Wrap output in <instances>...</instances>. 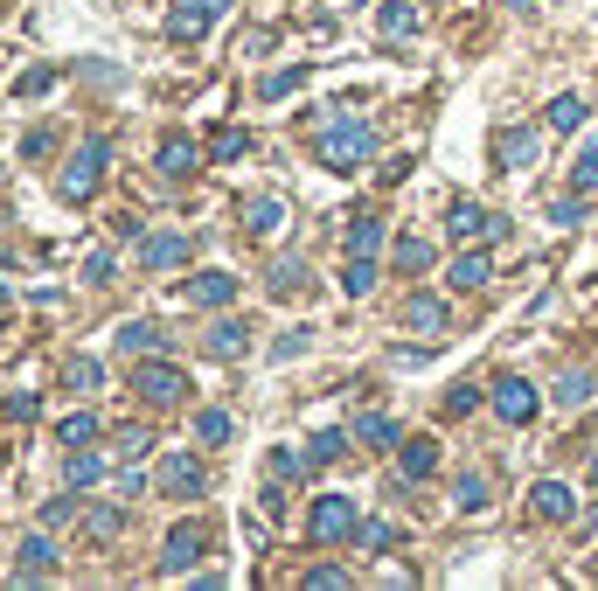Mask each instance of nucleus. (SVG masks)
<instances>
[{"mask_svg": "<svg viewBox=\"0 0 598 591\" xmlns=\"http://www.w3.org/2000/svg\"><path fill=\"white\" fill-rule=\"evenodd\" d=\"M369 153H376V133H369L362 119H320V167L355 174Z\"/></svg>", "mask_w": 598, "mask_h": 591, "instance_id": "nucleus-1", "label": "nucleus"}, {"mask_svg": "<svg viewBox=\"0 0 598 591\" xmlns=\"http://www.w3.org/2000/svg\"><path fill=\"white\" fill-rule=\"evenodd\" d=\"M105 153H112L105 140H84L77 160L56 174V195H63V202H91V195H98V174H105Z\"/></svg>", "mask_w": 598, "mask_h": 591, "instance_id": "nucleus-2", "label": "nucleus"}, {"mask_svg": "<svg viewBox=\"0 0 598 591\" xmlns=\"http://www.w3.org/2000/svg\"><path fill=\"white\" fill-rule=\"evenodd\" d=\"M306 529H313V543H348V536H355L362 522H355V501H348V494H320V501H313V522H306Z\"/></svg>", "mask_w": 598, "mask_h": 591, "instance_id": "nucleus-3", "label": "nucleus"}, {"mask_svg": "<svg viewBox=\"0 0 598 591\" xmlns=\"http://www.w3.org/2000/svg\"><path fill=\"white\" fill-rule=\"evenodd\" d=\"M133 390H140L147 404H181L188 376H181L174 362H160V355H147V362H133Z\"/></svg>", "mask_w": 598, "mask_h": 591, "instance_id": "nucleus-4", "label": "nucleus"}, {"mask_svg": "<svg viewBox=\"0 0 598 591\" xmlns=\"http://www.w3.org/2000/svg\"><path fill=\"white\" fill-rule=\"evenodd\" d=\"M487 404H494V418H501V425H529V418H536V390H529L522 376H494Z\"/></svg>", "mask_w": 598, "mask_h": 591, "instance_id": "nucleus-5", "label": "nucleus"}, {"mask_svg": "<svg viewBox=\"0 0 598 591\" xmlns=\"http://www.w3.org/2000/svg\"><path fill=\"white\" fill-rule=\"evenodd\" d=\"M209 550V536L195 529V522H181V529H167V550H160V578H181L195 557Z\"/></svg>", "mask_w": 598, "mask_h": 591, "instance_id": "nucleus-6", "label": "nucleus"}, {"mask_svg": "<svg viewBox=\"0 0 598 591\" xmlns=\"http://www.w3.org/2000/svg\"><path fill=\"white\" fill-rule=\"evenodd\" d=\"M230 0H174V14H167V35L174 42H202V28L223 14Z\"/></svg>", "mask_w": 598, "mask_h": 591, "instance_id": "nucleus-7", "label": "nucleus"}, {"mask_svg": "<svg viewBox=\"0 0 598 591\" xmlns=\"http://www.w3.org/2000/svg\"><path fill=\"white\" fill-rule=\"evenodd\" d=\"M202 355H209V362H244V355H251V327H244V320H216V327L202 334Z\"/></svg>", "mask_w": 598, "mask_h": 591, "instance_id": "nucleus-8", "label": "nucleus"}, {"mask_svg": "<svg viewBox=\"0 0 598 591\" xmlns=\"http://www.w3.org/2000/svg\"><path fill=\"white\" fill-rule=\"evenodd\" d=\"M446 230L459 237V244H487V237H501L508 223H501L494 209H480V202H459V209H452V223H446Z\"/></svg>", "mask_w": 598, "mask_h": 591, "instance_id": "nucleus-9", "label": "nucleus"}, {"mask_svg": "<svg viewBox=\"0 0 598 591\" xmlns=\"http://www.w3.org/2000/svg\"><path fill=\"white\" fill-rule=\"evenodd\" d=\"M181 258H188V230H153V237H140V265L147 272H167Z\"/></svg>", "mask_w": 598, "mask_h": 591, "instance_id": "nucleus-10", "label": "nucleus"}, {"mask_svg": "<svg viewBox=\"0 0 598 591\" xmlns=\"http://www.w3.org/2000/svg\"><path fill=\"white\" fill-rule=\"evenodd\" d=\"M237 223H244L251 237H279V230H286V202H279V195H251V202L237 209Z\"/></svg>", "mask_w": 598, "mask_h": 591, "instance_id": "nucleus-11", "label": "nucleus"}, {"mask_svg": "<svg viewBox=\"0 0 598 591\" xmlns=\"http://www.w3.org/2000/svg\"><path fill=\"white\" fill-rule=\"evenodd\" d=\"M181 299H188V306H202V313H216V306H230V299H237V279H230V272H195Z\"/></svg>", "mask_w": 598, "mask_h": 591, "instance_id": "nucleus-12", "label": "nucleus"}, {"mask_svg": "<svg viewBox=\"0 0 598 591\" xmlns=\"http://www.w3.org/2000/svg\"><path fill=\"white\" fill-rule=\"evenodd\" d=\"M487 279H494V265H487V251H459V258L446 265V286H452V293H480Z\"/></svg>", "mask_w": 598, "mask_h": 591, "instance_id": "nucleus-13", "label": "nucleus"}, {"mask_svg": "<svg viewBox=\"0 0 598 591\" xmlns=\"http://www.w3.org/2000/svg\"><path fill=\"white\" fill-rule=\"evenodd\" d=\"M404 327H411V334H446V299L439 293H411L404 299Z\"/></svg>", "mask_w": 598, "mask_h": 591, "instance_id": "nucleus-14", "label": "nucleus"}, {"mask_svg": "<svg viewBox=\"0 0 598 591\" xmlns=\"http://www.w3.org/2000/svg\"><path fill=\"white\" fill-rule=\"evenodd\" d=\"M195 167H202V147H195V140H181V133L160 140V174H167V181H188Z\"/></svg>", "mask_w": 598, "mask_h": 591, "instance_id": "nucleus-15", "label": "nucleus"}, {"mask_svg": "<svg viewBox=\"0 0 598 591\" xmlns=\"http://www.w3.org/2000/svg\"><path fill=\"white\" fill-rule=\"evenodd\" d=\"M529 508H536L543 522H571V515H578V501H571V487H564V480H536Z\"/></svg>", "mask_w": 598, "mask_h": 591, "instance_id": "nucleus-16", "label": "nucleus"}, {"mask_svg": "<svg viewBox=\"0 0 598 591\" xmlns=\"http://www.w3.org/2000/svg\"><path fill=\"white\" fill-rule=\"evenodd\" d=\"M112 341H119V355H160V348H167V334H160L153 320H119Z\"/></svg>", "mask_w": 598, "mask_h": 591, "instance_id": "nucleus-17", "label": "nucleus"}, {"mask_svg": "<svg viewBox=\"0 0 598 591\" xmlns=\"http://www.w3.org/2000/svg\"><path fill=\"white\" fill-rule=\"evenodd\" d=\"M494 160H501V167H529V160H536V133H529V126H501V133H494Z\"/></svg>", "mask_w": 598, "mask_h": 591, "instance_id": "nucleus-18", "label": "nucleus"}, {"mask_svg": "<svg viewBox=\"0 0 598 591\" xmlns=\"http://www.w3.org/2000/svg\"><path fill=\"white\" fill-rule=\"evenodd\" d=\"M202 487H209V473H202L195 459H167V466H160V494H188V501H195Z\"/></svg>", "mask_w": 598, "mask_h": 591, "instance_id": "nucleus-19", "label": "nucleus"}, {"mask_svg": "<svg viewBox=\"0 0 598 591\" xmlns=\"http://www.w3.org/2000/svg\"><path fill=\"white\" fill-rule=\"evenodd\" d=\"M49 571H56V550H49L42 536H28V543L14 550V578H28V585H35V578H49Z\"/></svg>", "mask_w": 598, "mask_h": 591, "instance_id": "nucleus-20", "label": "nucleus"}, {"mask_svg": "<svg viewBox=\"0 0 598 591\" xmlns=\"http://www.w3.org/2000/svg\"><path fill=\"white\" fill-rule=\"evenodd\" d=\"M265 293H272V299L306 293V258H272V272H265Z\"/></svg>", "mask_w": 598, "mask_h": 591, "instance_id": "nucleus-21", "label": "nucleus"}, {"mask_svg": "<svg viewBox=\"0 0 598 591\" xmlns=\"http://www.w3.org/2000/svg\"><path fill=\"white\" fill-rule=\"evenodd\" d=\"M592 390H598V383H592V369H564L550 397H557L564 411H585V404H592Z\"/></svg>", "mask_w": 598, "mask_h": 591, "instance_id": "nucleus-22", "label": "nucleus"}, {"mask_svg": "<svg viewBox=\"0 0 598 591\" xmlns=\"http://www.w3.org/2000/svg\"><path fill=\"white\" fill-rule=\"evenodd\" d=\"M585 119H592V105H585V98H578V91H564V98H557V105H550V119H543V126H550V133H578V126H585Z\"/></svg>", "mask_w": 598, "mask_h": 591, "instance_id": "nucleus-23", "label": "nucleus"}, {"mask_svg": "<svg viewBox=\"0 0 598 591\" xmlns=\"http://www.w3.org/2000/svg\"><path fill=\"white\" fill-rule=\"evenodd\" d=\"M452 501H459V515H487L494 501H487V473H459L452 480Z\"/></svg>", "mask_w": 598, "mask_h": 591, "instance_id": "nucleus-24", "label": "nucleus"}, {"mask_svg": "<svg viewBox=\"0 0 598 591\" xmlns=\"http://www.w3.org/2000/svg\"><path fill=\"white\" fill-rule=\"evenodd\" d=\"M341 293H348V299H369V293H376V265H369L362 251H348V265H341Z\"/></svg>", "mask_w": 598, "mask_h": 591, "instance_id": "nucleus-25", "label": "nucleus"}, {"mask_svg": "<svg viewBox=\"0 0 598 591\" xmlns=\"http://www.w3.org/2000/svg\"><path fill=\"white\" fill-rule=\"evenodd\" d=\"M397 466H404L411 480H425V473L439 466V445H432V439H404V445H397Z\"/></svg>", "mask_w": 598, "mask_h": 591, "instance_id": "nucleus-26", "label": "nucleus"}, {"mask_svg": "<svg viewBox=\"0 0 598 591\" xmlns=\"http://www.w3.org/2000/svg\"><path fill=\"white\" fill-rule=\"evenodd\" d=\"M390 258H397V272H404V279L432 272V244H425V237H397V251H390Z\"/></svg>", "mask_w": 598, "mask_h": 591, "instance_id": "nucleus-27", "label": "nucleus"}, {"mask_svg": "<svg viewBox=\"0 0 598 591\" xmlns=\"http://www.w3.org/2000/svg\"><path fill=\"white\" fill-rule=\"evenodd\" d=\"M355 445H376L383 452V445H404V432H397V418L376 411V418H355Z\"/></svg>", "mask_w": 598, "mask_h": 591, "instance_id": "nucleus-28", "label": "nucleus"}, {"mask_svg": "<svg viewBox=\"0 0 598 591\" xmlns=\"http://www.w3.org/2000/svg\"><path fill=\"white\" fill-rule=\"evenodd\" d=\"M376 21H383V42H404V35L418 28V14H411V0H383V14H376Z\"/></svg>", "mask_w": 598, "mask_h": 591, "instance_id": "nucleus-29", "label": "nucleus"}, {"mask_svg": "<svg viewBox=\"0 0 598 591\" xmlns=\"http://www.w3.org/2000/svg\"><path fill=\"white\" fill-rule=\"evenodd\" d=\"M56 439H63L70 452H77V445H91V439H98V418H91V411H70V418L56 425Z\"/></svg>", "mask_w": 598, "mask_h": 591, "instance_id": "nucleus-30", "label": "nucleus"}, {"mask_svg": "<svg viewBox=\"0 0 598 591\" xmlns=\"http://www.w3.org/2000/svg\"><path fill=\"white\" fill-rule=\"evenodd\" d=\"M98 473H105V459H98V452H84V445H77V452H70V466H63V480H70V487H91Z\"/></svg>", "mask_w": 598, "mask_h": 591, "instance_id": "nucleus-31", "label": "nucleus"}, {"mask_svg": "<svg viewBox=\"0 0 598 591\" xmlns=\"http://www.w3.org/2000/svg\"><path fill=\"white\" fill-rule=\"evenodd\" d=\"M209 153H216V160H244V153H251V133H244V126H223V133L209 140Z\"/></svg>", "mask_w": 598, "mask_h": 591, "instance_id": "nucleus-32", "label": "nucleus"}, {"mask_svg": "<svg viewBox=\"0 0 598 591\" xmlns=\"http://www.w3.org/2000/svg\"><path fill=\"white\" fill-rule=\"evenodd\" d=\"M376 244H383V223H376V216H355V223H348V251H362V258H369Z\"/></svg>", "mask_w": 598, "mask_h": 591, "instance_id": "nucleus-33", "label": "nucleus"}, {"mask_svg": "<svg viewBox=\"0 0 598 591\" xmlns=\"http://www.w3.org/2000/svg\"><path fill=\"white\" fill-rule=\"evenodd\" d=\"M299 77H306V70H272V77L258 84V98H272V105H279V98H293V91H299Z\"/></svg>", "mask_w": 598, "mask_h": 591, "instance_id": "nucleus-34", "label": "nucleus"}, {"mask_svg": "<svg viewBox=\"0 0 598 591\" xmlns=\"http://www.w3.org/2000/svg\"><path fill=\"white\" fill-rule=\"evenodd\" d=\"M299 585H306V591H341V585H348V571H341V564H313Z\"/></svg>", "mask_w": 598, "mask_h": 591, "instance_id": "nucleus-35", "label": "nucleus"}, {"mask_svg": "<svg viewBox=\"0 0 598 591\" xmlns=\"http://www.w3.org/2000/svg\"><path fill=\"white\" fill-rule=\"evenodd\" d=\"M571 181H578L585 195L598 188V140H585V153H578V167H571Z\"/></svg>", "mask_w": 598, "mask_h": 591, "instance_id": "nucleus-36", "label": "nucleus"}, {"mask_svg": "<svg viewBox=\"0 0 598 591\" xmlns=\"http://www.w3.org/2000/svg\"><path fill=\"white\" fill-rule=\"evenodd\" d=\"M195 439H202V445H223V439H230V418H223V411H202V418H195Z\"/></svg>", "mask_w": 598, "mask_h": 591, "instance_id": "nucleus-37", "label": "nucleus"}, {"mask_svg": "<svg viewBox=\"0 0 598 591\" xmlns=\"http://www.w3.org/2000/svg\"><path fill=\"white\" fill-rule=\"evenodd\" d=\"M84 522H91V536H119L126 529V508H91Z\"/></svg>", "mask_w": 598, "mask_h": 591, "instance_id": "nucleus-38", "label": "nucleus"}, {"mask_svg": "<svg viewBox=\"0 0 598 591\" xmlns=\"http://www.w3.org/2000/svg\"><path fill=\"white\" fill-rule=\"evenodd\" d=\"M355 543H362V550H390V543H397V529H390V522H362V529H355Z\"/></svg>", "mask_w": 598, "mask_h": 591, "instance_id": "nucleus-39", "label": "nucleus"}, {"mask_svg": "<svg viewBox=\"0 0 598 591\" xmlns=\"http://www.w3.org/2000/svg\"><path fill=\"white\" fill-rule=\"evenodd\" d=\"M119 452H126V459H147V452H153V432H147V425H126V432H119Z\"/></svg>", "mask_w": 598, "mask_h": 591, "instance_id": "nucleus-40", "label": "nucleus"}, {"mask_svg": "<svg viewBox=\"0 0 598 591\" xmlns=\"http://www.w3.org/2000/svg\"><path fill=\"white\" fill-rule=\"evenodd\" d=\"M466 411H480V390H473V383H452V397H446V418H466Z\"/></svg>", "mask_w": 598, "mask_h": 591, "instance_id": "nucleus-41", "label": "nucleus"}, {"mask_svg": "<svg viewBox=\"0 0 598 591\" xmlns=\"http://www.w3.org/2000/svg\"><path fill=\"white\" fill-rule=\"evenodd\" d=\"M306 466H313V459H299V452H286V445L272 452V480H299Z\"/></svg>", "mask_w": 598, "mask_h": 591, "instance_id": "nucleus-42", "label": "nucleus"}, {"mask_svg": "<svg viewBox=\"0 0 598 591\" xmlns=\"http://www.w3.org/2000/svg\"><path fill=\"white\" fill-rule=\"evenodd\" d=\"M341 445H348L341 432H320V439L306 445V459H313V466H327V459H341Z\"/></svg>", "mask_w": 598, "mask_h": 591, "instance_id": "nucleus-43", "label": "nucleus"}, {"mask_svg": "<svg viewBox=\"0 0 598 591\" xmlns=\"http://www.w3.org/2000/svg\"><path fill=\"white\" fill-rule=\"evenodd\" d=\"M585 216H592V209H585V195H578V202H550V223H564V230H578Z\"/></svg>", "mask_w": 598, "mask_h": 591, "instance_id": "nucleus-44", "label": "nucleus"}, {"mask_svg": "<svg viewBox=\"0 0 598 591\" xmlns=\"http://www.w3.org/2000/svg\"><path fill=\"white\" fill-rule=\"evenodd\" d=\"M105 279H112V251H91L84 258V286H105Z\"/></svg>", "mask_w": 598, "mask_h": 591, "instance_id": "nucleus-45", "label": "nucleus"}, {"mask_svg": "<svg viewBox=\"0 0 598 591\" xmlns=\"http://www.w3.org/2000/svg\"><path fill=\"white\" fill-rule=\"evenodd\" d=\"M70 390H98V362H91V355L70 362Z\"/></svg>", "mask_w": 598, "mask_h": 591, "instance_id": "nucleus-46", "label": "nucleus"}, {"mask_svg": "<svg viewBox=\"0 0 598 591\" xmlns=\"http://www.w3.org/2000/svg\"><path fill=\"white\" fill-rule=\"evenodd\" d=\"M49 84H56V77H49V70H28V77H14V91H21V98H42V91H49Z\"/></svg>", "mask_w": 598, "mask_h": 591, "instance_id": "nucleus-47", "label": "nucleus"}, {"mask_svg": "<svg viewBox=\"0 0 598 591\" xmlns=\"http://www.w3.org/2000/svg\"><path fill=\"white\" fill-rule=\"evenodd\" d=\"M35 411H42L35 390H14V397H7V418H35Z\"/></svg>", "mask_w": 598, "mask_h": 591, "instance_id": "nucleus-48", "label": "nucleus"}, {"mask_svg": "<svg viewBox=\"0 0 598 591\" xmlns=\"http://www.w3.org/2000/svg\"><path fill=\"white\" fill-rule=\"evenodd\" d=\"M56 147V140H49V133H42V126H35V133H28V140H21V153H28V160H42V153Z\"/></svg>", "mask_w": 598, "mask_h": 591, "instance_id": "nucleus-49", "label": "nucleus"}, {"mask_svg": "<svg viewBox=\"0 0 598 591\" xmlns=\"http://www.w3.org/2000/svg\"><path fill=\"white\" fill-rule=\"evenodd\" d=\"M592 480H598V459H592Z\"/></svg>", "mask_w": 598, "mask_h": 591, "instance_id": "nucleus-50", "label": "nucleus"}, {"mask_svg": "<svg viewBox=\"0 0 598 591\" xmlns=\"http://www.w3.org/2000/svg\"><path fill=\"white\" fill-rule=\"evenodd\" d=\"M592 578H598V564H592Z\"/></svg>", "mask_w": 598, "mask_h": 591, "instance_id": "nucleus-51", "label": "nucleus"}]
</instances>
